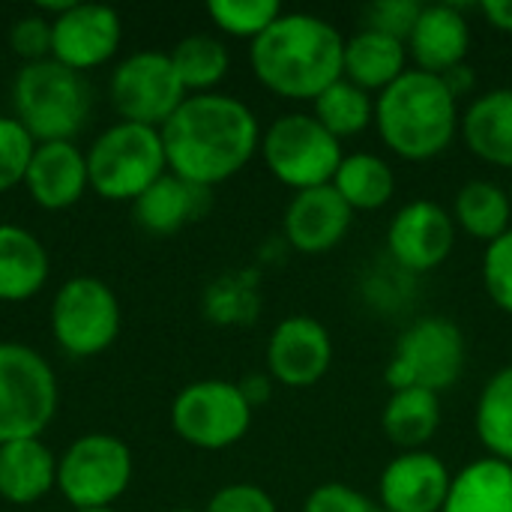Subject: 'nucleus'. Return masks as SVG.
<instances>
[{
  "instance_id": "f257e3e1",
  "label": "nucleus",
  "mask_w": 512,
  "mask_h": 512,
  "mask_svg": "<svg viewBox=\"0 0 512 512\" xmlns=\"http://www.w3.org/2000/svg\"><path fill=\"white\" fill-rule=\"evenodd\" d=\"M168 171L213 189L240 174L261 150L255 111L228 93H195L159 129Z\"/></svg>"
},
{
  "instance_id": "f03ea898",
  "label": "nucleus",
  "mask_w": 512,
  "mask_h": 512,
  "mask_svg": "<svg viewBox=\"0 0 512 512\" xmlns=\"http://www.w3.org/2000/svg\"><path fill=\"white\" fill-rule=\"evenodd\" d=\"M261 87L291 102H315L345 69V36L312 12H282L249 48Z\"/></svg>"
},
{
  "instance_id": "7ed1b4c3",
  "label": "nucleus",
  "mask_w": 512,
  "mask_h": 512,
  "mask_svg": "<svg viewBox=\"0 0 512 512\" xmlns=\"http://www.w3.org/2000/svg\"><path fill=\"white\" fill-rule=\"evenodd\" d=\"M375 126L390 153L405 162L441 156L462 129L459 99L441 75L408 69L375 99Z\"/></svg>"
},
{
  "instance_id": "20e7f679",
  "label": "nucleus",
  "mask_w": 512,
  "mask_h": 512,
  "mask_svg": "<svg viewBox=\"0 0 512 512\" xmlns=\"http://www.w3.org/2000/svg\"><path fill=\"white\" fill-rule=\"evenodd\" d=\"M93 108V90L81 72L66 69L57 60L24 63L12 81V117L36 138L72 141Z\"/></svg>"
},
{
  "instance_id": "39448f33",
  "label": "nucleus",
  "mask_w": 512,
  "mask_h": 512,
  "mask_svg": "<svg viewBox=\"0 0 512 512\" xmlns=\"http://www.w3.org/2000/svg\"><path fill=\"white\" fill-rule=\"evenodd\" d=\"M168 174L162 132L117 120L87 150L90 189L105 201H135Z\"/></svg>"
},
{
  "instance_id": "423d86ee",
  "label": "nucleus",
  "mask_w": 512,
  "mask_h": 512,
  "mask_svg": "<svg viewBox=\"0 0 512 512\" xmlns=\"http://www.w3.org/2000/svg\"><path fill=\"white\" fill-rule=\"evenodd\" d=\"M51 363L21 342H0V444L39 438L57 414Z\"/></svg>"
},
{
  "instance_id": "0eeeda50",
  "label": "nucleus",
  "mask_w": 512,
  "mask_h": 512,
  "mask_svg": "<svg viewBox=\"0 0 512 512\" xmlns=\"http://www.w3.org/2000/svg\"><path fill=\"white\" fill-rule=\"evenodd\" d=\"M261 159L267 171L294 192L333 183L345 150L312 114H282L261 132Z\"/></svg>"
},
{
  "instance_id": "6e6552de",
  "label": "nucleus",
  "mask_w": 512,
  "mask_h": 512,
  "mask_svg": "<svg viewBox=\"0 0 512 512\" xmlns=\"http://www.w3.org/2000/svg\"><path fill=\"white\" fill-rule=\"evenodd\" d=\"M132 483V453L108 432L75 438L57 459V492L72 510L114 507Z\"/></svg>"
},
{
  "instance_id": "1a4fd4ad",
  "label": "nucleus",
  "mask_w": 512,
  "mask_h": 512,
  "mask_svg": "<svg viewBox=\"0 0 512 512\" xmlns=\"http://www.w3.org/2000/svg\"><path fill=\"white\" fill-rule=\"evenodd\" d=\"M465 372V336L447 318H423L411 324L387 369L384 381L390 390H429L444 393L450 390Z\"/></svg>"
},
{
  "instance_id": "9d476101",
  "label": "nucleus",
  "mask_w": 512,
  "mask_h": 512,
  "mask_svg": "<svg viewBox=\"0 0 512 512\" xmlns=\"http://www.w3.org/2000/svg\"><path fill=\"white\" fill-rule=\"evenodd\" d=\"M120 333L117 294L96 276L63 282L51 300V336L72 360H87L108 351Z\"/></svg>"
},
{
  "instance_id": "9b49d317",
  "label": "nucleus",
  "mask_w": 512,
  "mask_h": 512,
  "mask_svg": "<svg viewBox=\"0 0 512 512\" xmlns=\"http://www.w3.org/2000/svg\"><path fill=\"white\" fill-rule=\"evenodd\" d=\"M171 426L180 441L198 450H228L246 438L252 408L237 381L207 378L177 393L171 405Z\"/></svg>"
},
{
  "instance_id": "f8f14e48",
  "label": "nucleus",
  "mask_w": 512,
  "mask_h": 512,
  "mask_svg": "<svg viewBox=\"0 0 512 512\" xmlns=\"http://www.w3.org/2000/svg\"><path fill=\"white\" fill-rule=\"evenodd\" d=\"M108 96L123 123L162 129L186 102V87L168 51H135L111 72Z\"/></svg>"
},
{
  "instance_id": "ddd939ff",
  "label": "nucleus",
  "mask_w": 512,
  "mask_h": 512,
  "mask_svg": "<svg viewBox=\"0 0 512 512\" xmlns=\"http://www.w3.org/2000/svg\"><path fill=\"white\" fill-rule=\"evenodd\" d=\"M120 39L123 21L105 3H72L51 18V60L81 75L105 66L117 54Z\"/></svg>"
},
{
  "instance_id": "4468645a",
  "label": "nucleus",
  "mask_w": 512,
  "mask_h": 512,
  "mask_svg": "<svg viewBox=\"0 0 512 512\" xmlns=\"http://www.w3.org/2000/svg\"><path fill=\"white\" fill-rule=\"evenodd\" d=\"M456 231L450 210L435 201H411L393 216L387 228V249L393 264L405 273H429L450 258Z\"/></svg>"
},
{
  "instance_id": "2eb2a0df",
  "label": "nucleus",
  "mask_w": 512,
  "mask_h": 512,
  "mask_svg": "<svg viewBox=\"0 0 512 512\" xmlns=\"http://www.w3.org/2000/svg\"><path fill=\"white\" fill-rule=\"evenodd\" d=\"M333 363V339L327 327L309 315L285 318L267 342L270 378L291 390L315 387Z\"/></svg>"
},
{
  "instance_id": "dca6fc26",
  "label": "nucleus",
  "mask_w": 512,
  "mask_h": 512,
  "mask_svg": "<svg viewBox=\"0 0 512 512\" xmlns=\"http://www.w3.org/2000/svg\"><path fill=\"white\" fill-rule=\"evenodd\" d=\"M354 210L327 183L294 192L282 219V240L303 255H324L336 249L351 231Z\"/></svg>"
},
{
  "instance_id": "f3484780",
  "label": "nucleus",
  "mask_w": 512,
  "mask_h": 512,
  "mask_svg": "<svg viewBox=\"0 0 512 512\" xmlns=\"http://www.w3.org/2000/svg\"><path fill=\"white\" fill-rule=\"evenodd\" d=\"M453 474L447 465L429 453L414 450L396 456L378 483L381 510L387 512H441L450 495Z\"/></svg>"
},
{
  "instance_id": "a211bd4d",
  "label": "nucleus",
  "mask_w": 512,
  "mask_h": 512,
  "mask_svg": "<svg viewBox=\"0 0 512 512\" xmlns=\"http://www.w3.org/2000/svg\"><path fill=\"white\" fill-rule=\"evenodd\" d=\"M405 45H408V57L414 60V69L429 75H447L450 69L462 66L468 57L471 48L468 18L453 3L423 6Z\"/></svg>"
},
{
  "instance_id": "6ab92c4d",
  "label": "nucleus",
  "mask_w": 512,
  "mask_h": 512,
  "mask_svg": "<svg viewBox=\"0 0 512 512\" xmlns=\"http://www.w3.org/2000/svg\"><path fill=\"white\" fill-rule=\"evenodd\" d=\"M24 186L36 207L42 210H66L84 198L90 189L87 177V153L72 141H48L36 144L30 159Z\"/></svg>"
},
{
  "instance_id": "aec40b11",
  "label": "nucleus",
  "mask_w": 512,
  "mask_h": 512,
  "mask_svg": "<svg viewBox=\"0 0 512 512\" xmlns=\"http://www.w3.org/2000/svg\"><path fill=\"white\" fill-rule=\"evenodd\" d=\"M210 210V189L195 186L177 174H162L147 192L132 201V216L147 234H177Z\"/></svg>"
},
{
  "instance_id": "412c9836",
  "label": "nucleus",
  "mask_w": 512,
  "mask_h": 512,
  "mask_svg": "<svg viewBox=\"0 0 512 512\" xmlns=\"http://www.w3.org/2000/svg\"><path fill=\"white\" fill-rule=\"evenodd\" d=\"M57 489V456L42 438L0 444V498L15 507H30Z\"/></svg>"
},
{
  "instance_id": "4be33fe9",
  "label": "nucleus",
  "mask_w": 512,
  "mask_h": 512,
  "mask_svg": "<svg viewBox=\"0 0 512 512\" xmlns=\"http://www.w3.org/2000/svg\"><path fill=\"white\" fill-rule=\"evenodd\" d=\"M408 72V45L378 30H357L345 39L342 78L363 87L366 93H384L396 78Z\"/></svg>"
},
{
  "instance_id": "5701e85b",
  "label": "nucleus",
  "mask_w": 512,
  "mask_h": 512,
  "mask_svg": "<svg viewBox=\"0 0 512 512\" xmlns=\"http://www.w3.org/2000/svg\"><path fill=\"white\" fill-rule=\"evenodd\" d=\"M51 264L42 240L21 225H0V303H24L48 282Z\"/></svg>"
},
{
  "instance_id": "b1692460",
  "label": "nucleus",
  "mask_w": 512,
  "mask_h": 512,
  "mask_svg": "<svg viewBox=\"0 0 512 512\" xmlns=\"http://www.w3.org/2000/svg\"><path fill=\"white\" fill-rule=\"evenodd\" d=\"M462 138L477 159L495 168H512V87L489 90L468 105Z\"/></svg>"
},
{
  "instance_id": "393cba45",
  "label": "nucleus",
  "mask_w": 512,
  "mask_h": 512,
  "mask_svg": "<svg viewBox=\"0 0 512 512\" xmlns=\"http://www.w3.org/2000/svg\"><path fill=\"white\" fill-rule=\"evenodd\" d=\"M450 213L459 231L489 246L512 228V195L495 180H468Z\"/></svg>"
},
{
  "instance_id": "a878e982",
  "label": "nucleus",
  "mask_w": 512,
  "mask_h": 512,
  "mask_svg": "<svg viewBox=\"0 0 512 512\" xmlns=\"http://www.w3.org/2000/svg\"><path fill=\"white\" fill-rule=\"evenodd\" d=\"M441 426V399L429 390H393L384 414L381 429L390 444H396L405 453L423 450Z\"/></svg>"
},
{
  "instance_id": "bb28decb",
  "label": "nucleus",
  "mask_w": 512,
  "mask_h": 512,
  "mask_svg": "<svg viewBox=\"0 0 512 512\" xmlns=\"http://www.w3.org/2000/svg\"><path fill=\"white\" fill-rule=\"evenodd\" d=\"M441 512H512V465L501 459H480L462 468Z\"/></svg>"
},
{
  "instance_id": "cd10ccee",
  "label": "nucleus",
  "mask_w": 512,
  "mask_h": 512,
  "mask_svg": "<svg viewBox=\"0 0 512 512\" xmlns=\"http://www.w3.org/2000/svg\"><path fill=\"white\" fill-rule=\"evenodd\" d=\"M342 201L357 210H381L396 195V174L390 162L378 153H348L330 183Z\"/></svg>"
},
{
  "instance_id": "c85d7f7f",
  "label": "nucleus",
  "mask_w": 512,
  "mask_h": 512,
  "mask_svg": "<svg viewBox=\"0 0 512 512\" xmlns=\"http://www.w3.org/2000/svg\"><path fill=\"white\" fill-rule=\"evenodd\" d=\"M474 429L492 459L512 465V366L486 381L477 399Z\"/></svg>"
},
{
  "instance_id": "c756f323",
  "label": "nucleus",
  "mask_w": 512,
  "mask_h": 512,
  "mask_svg": "<svg viewBox=\"0 0 512 512\" xmlns=\"http://www.w3.org/2000/svg\"><path fill=\"white\" fill-rule=\"evenodd\" d=\"M168 54L189 96L213 93V87L228 75V66H231V54L225 42L207 33H192L180 39Z\"/></svg>"
},
{
  "instance_id": "7c9ffc66",
  "label": "nucleus",
  "mask_w": 512,
  "mask_h": 512,
  "mask_svg": "<svg viewBox=\"0 0 512 512\" xmlns=\"http://www.w3.org/2000/svg\"><path fill=\"white\" fill-rule=\"evenodd\" d=\"M312 117L333 135V138H354L375 123V99L363 87L351 84L348 78L333 81L315 102Z\"/></svg>"
},
{
  "instance_id": "2f4dec72",
  "label": "nucleus",
  "mask_w": 512,
  "mask_h": 512,
  "mask_svg": "<svg viewBox=\"0 0 512 512\" xmlns=\"http://www.w3.org/2000/svg\"><path fill=\"white\" fill-rule=\"evenodd\" d=\"M261 312V291H258V273L240 270L225 273L204 291V315L213 324L222 327H240L252 324Z\"/></svg>"
},
{
  "instance_id": "473e14b6",
  "label": "nucleus",
  "mask_w": 512,
  "mask_h": 512,
  "mask_svg": "<svg viewBox=\"0 0 512 512\" xmlns=\"http://www.w3.org/2000/svg\"><path fill=\"white\" fill-rule=\"evenodd\" d=\"M207 15L222 33L255 42L282 15V6L276 0H210Z\"/></svg>"
},
{
  "instance_id": "72a5a7b5",
  "label": "nucleus",
  "mask_w": 512,
  "mask_h": 512,
  "mask_svg": "<svg viewBox=\"0 0 512 512\" xmlns=\"http://www.w3.org/2000/svg\"><path fill=\"white\" fill-rule=\"evenodd\" d=\"M33 153L36 138L12 114L0 117V195L24 183Z\"/></svg>"
},
{
  "instance_id": "f704fd0d",
  "label": "nucleus",
  "mask_w": 512,
  "mask_h": 512,
  "mask_svg": "<svg viewBox=\"0 0 512 512\" xmlns=\"http://www.w3.org/2000/svg\"><path fill=\"white\" fill-rule=\"evenodd\" d=\"M483 285H486L489 300L501 312L512 315V228L504 237H498L495 243L486 246V255H483Z\"/></svg>"
},
{
  "instance_id": "c9c22d12",
  "label": "nucleus",
  "mask_w": 512,
  "mask_h": 512,
  "mask_svg": "<svg viewBox=\"0 0 512 512\" xmlns=\"http://www.w3.org/2000/svg\"><path fill=\"white\" fill-rule=\"evenodd\" d=\"M420 12H423V3H417V0H378L372 6H366L363 27L408 42Z\"/></svg>"
},
{
  "instance_id": "e433bc0d",
  "label": "nucleus",
  "mask_w": 512,
  "mask_h": 512,
  "mask_svg": "<svg viewBox=\"0 0 512 512\" xmlns=\"http://www.w3.org/2000/svg\"><path fill=\"white\" fill-rule=\"evenodd\" d=\"M9 48L24 63H39L51 57V18L30 12L9 27Z\"/></svg>"
},
{
  "instance_id": "4c0bfd02",
  "label": "nucleus",
  "mask_w": 512,
  "mask_h": 512,
  "mask_svg": "<svg viewBox=\"0 0 512 512\" xmlns=\"http://www.w3.org/2000/svg\"><path fill=\"white\" fill-rule=\"evenodd\" d=\"M204 512H276V504H273V498L261 486L231 483V486H222L210 498V504L204 507Z\"/></svg>"
},
{
  "instance_id": "58836bf2",
  "label": "nucleus",
  "mask_w": 512,
  "mask_h": 512,
  "mask_svg": "<svg viewBox=\"0 0 512 512\" xmlns=\"http://www.w3.org/2000/svg\"><path fill=\"white\" fill-rule=\"evenodd\" d=\"M372 501L345 486V483H324L318 489L309 492L306 504H303V512H372Z\"/></svg>"
},
{
  "instance_id": "ea45409f",
  "label": "nucleus",
  "mask_w": 512,
  "mask_h": 512,
  "mask_svg": "<svg viewBox=\"0 0 512 512\" xmlns=\"http://www.w3.org/2000/svg\"><path fill=\"white\" fill-rule=\"evenodd\" d=\"M237 387H240V393H243V399L249 402L252 411L261 408V405H267L270 396H273V378L270 375H261V372H252V375L240 378Z\"/></svg>"
},
{
  "instance_id": "a19ab883",
  "label": "nucleus",
  "mask_w": 512,
  "mask_h": 512,
  "mask_svg": "<svg viewBox=\"0 0 512 512\" xmlns=\"http://www.w3.org/2000/svg\"><path fill=\"white\" fill-rule=\"evenodd\" d=\"M444 78V84L453 90V96L456 99H462V96H468L474 87H477V75H474V69L468 66V63H462V66H456V69H450L447 75H441Z\"/></svg>"
},
{
  "instance_id": "79ce46f5",
  "label": "nucleus",
  "mask_w": 512,
  "mask_h": 512,
  "mask_svg": "<svg viewBox=\"0 0 512 512\" xmlns=\"http://www.w3.org/2000/svg\"><path fill=\"white\" fill-rule=\"evenodd\" d=\"M480 9H483V15L489 18L492 27L512 33V0H486Z\"/></svg>"
},
{
  "instance_id": "37998d69",
  "label": "nucleus",
  "mask_w": 512,
  "mask_h": 512,
  "mask_svg": "<svg viewBox=\"0 0 512 512\" xmlns=\"http://www.w3.org/2000/svg\"><path fill=\"white\" fill-rule=\"evenodd\" d=\"M75 512H117L114 507H93V510H75Z\"/></svg>"
},
{
  "instance_id": "c03bdc74",
  "label": "nucleus",
  "mask_w": 512,
  "mask_h": 512,
  "mask_svg": "<svg viewBox=\"0 0 512 512\" xmlns=\"http://www.w3.org/2000/svg\"><path fill=\"white\" fill-rule=\"evenodd\" d=\"M171 512H201V510H189V507H180V510H171Z\"/></svg>"
},
{
  "instance_id": "a18cd8bd",
  "label": "nucleus",
  "mask_w": 512,
  "mask_h": 512,
  "mask_svg": "<svg viewBox=\"0 0 512 512\" xmlns=\"http://www.w3.org/2000/svg\"><path fill=\"white\" fill-rule=\"evenodd\" d=\"M372 512H387V510H381V507H375V510H372Z\"/></svg>"
}]
</instances>
